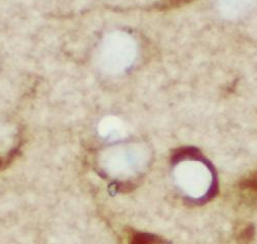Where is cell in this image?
<instances>
[{"mask_svg":"<svg viewBox=\"0 0 257 244\" xmlns=\"http://www.w3.org/2000/svg\"><path fill=\"white\" fill-rule=\"evenodd\" d=\"M191 0H165L163 9H174L178 8L180 6H183L185 4L190 3Z\"/></svg>","mask_w":257,"mask_h":244,"instance_id":"1","label":"cell"}]
</instances>
